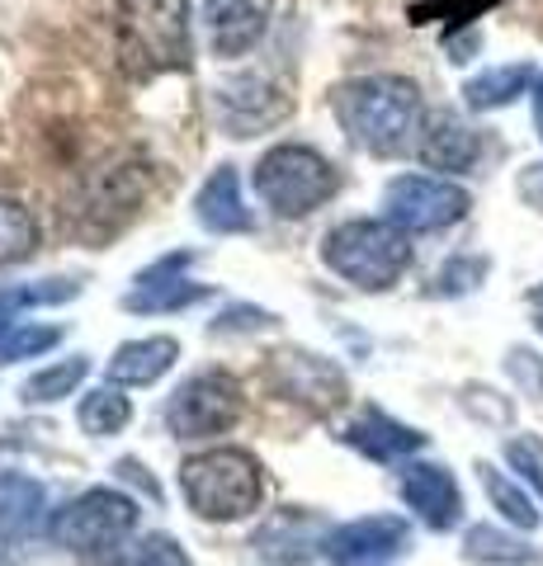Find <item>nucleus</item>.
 I'll return each mask as SVG.
<instances>
[{"instance_id":"f257e3e1","label":"nucleus","mask_w":543,"mask_h":566,"mask_svg":"<svg viewBox=\"0 0 543 566\" xmlns=\"http://www.w3.org/2000/svg\"><path fill=\"white\" fill-rule=\"evenodd\" d=\"M331 109H336L345 137L359 151H374V156L407 151L411 142H420V128H426V104H420L416 81L407 76L345 81L331 95Z\"/></svg>"},{"instance_id":"f03ea898","label":"nucleus","mask_w":543,"mask_h":566,"mask_svg":"<svg viewBox=\"0 0 543 566\" xmlns=\"http://www.w3.org/2000/svg\"><path fill=\"white\" fill-rule=\"evenodd\" d=\"M322 260L336 270L345 283L364 293H383L411 270V241L397 222L388 218H355L331 227L322 241Z\"/></svg>"},{"instance_id":"7ed1b4c3","label":"nucleus","mask_w":543,"mask_h":566,"mask_svg":"<svg viewBox=\"0 0 543 566\" xmlns=\"http://www.w3.org/2000/svg\"><path fill=\"white\" fill-rule=\"evenodd\" d=\"M118 52L128 71H185L189 48V0H118Z\"/></svg>"},{"instance_id":"20e7f679","label":"nucleus","mask_w":543,"mask_h":566,"mask_svg":"<svg viewBox=\"0 0 543 566\" xmlns=\"http://www.w3.org/2000/svg\"><path fill=\"white\" fill-rule=\"evenodd\" d=\"M180 486H185L189 510H195L199 520H218V524L247 520L260 505V491H265V482H260V463L247 449L195 453L180 468Z\"/></svg>"},{"instance_id":"39448f33","label":"nucleus","mask_w":543,"mask_h":566,"mask_svg":"<svg viewBox=\"0 0 543 566\" xmlns=\"http://www.w3.org/2000/svg\"><path fill=\"white\" fill-rule=\"evenodd\" d=\"M336 189H341L336 166H331L322 151L297 147V142L270 147L255 161V193L279 212V218H307V212L322 208Z\"/></svg>"},{"instance_id":"423d86ee","label":"nucleus","mask_w":543,"mask_h":566,"mask_svg":"<svg viewBox=\"0 0 543 566\" xmlns=\"http://www.w3.org/2000/svg\"><path fill=\"white\" fill-rule=\"evenodd\" d=\"M133 528H137V501H128L124 491H109V486L76 495V501L58 510V520H52L58 543L76 547V553H109Z\"/></svg>"},{"instance_id":"0eeeda50","label":"nucleus","mask_w":543,"mask_h":566,"mask_svg":"<svg viewBox=\"0 0 543 566\" xmlns=\"http://www.w3.org/2000/svg\"><path fill=\"white\" fill-rule=\"evenodd\" d=\"M468 189L453 180H435V175H397L383 189V212L388 222H397L401 232H445V227L468 218Z\"/></svg>"},{"instance_id":"6e6552de","label":"nucleus","mask_w":543,"mask_h":566,"mask_svg":"<svg viewBox=\"0 0 543 566\" xmlns=\"http://www.w3.org/2000/svg\"><path fill=\"white\" fill-rule=\"evenodd\" d=\"M241 416V387L227 374H195L166 401V430L175 439H208L232 430Z\"/></svg>"},{"instance_id":"1a4fd4ad","label":"nucleus","mask_w":543,"mask_h":566,"mask_svg":"<svg viewBox=\"0 0 543 566\" xmlns=\"http://www.w3.org/2000/svg\"><path fill=\"white\" fill-rule=\"evenodd\" d=\"M270 387L307 411H336L345 401V374L312 349H274L270 354Z\"/></svg>"},{"instance_id":"9d476101","label":"nucleus","mask_w":543,"mask_h":566,"mask_svg":"<svg viewBox=\"0 0 543 566\" xmlns=\"http://www.w3.org/2000/svg\"><path fill=\"white\" fill-rule=\"evenodd\" d=\"M411 547V528L397 515H369L349 520L326 534V557L331 566H393Z\"/></svg>"},{"instance_id":"9b49d317","label":"nucleus","mask_w":543,"mask_h":566,"mask_svg":"<svg viewBox=\"0 0 543 566\" xmlns=\"http://www.w3.org/2000/svg\"><path fill=\"white\" fill-rule=\"evenodd\" d=\"M326 520L312 515V510H274V515L255 528L251 547L260 553V562L270 566H303L317 553H326Z\"/></svg>"},{"instance_id":"f8f14e48","label":"nucleus","mask_w":543,"mask_h":566,"mask_svg":"<svg viewBox=\"0 0 543 566\" xmlns=\"http://www.w3.org/2000/svg\"><path fill=\"white\" fill-rule=\"evenodd\" d=\"M397 495L407 501V510H416V520L445 534L463 520V491L453 482V472L440 463H407L397 476Z\"/></svg>"},{"instance_id":"ddd939ff","label":"nucleus","mask_w":543,"mask_h":566,"mask_svg":"<svg viewBox=\"0 0 543 566\" xmlns=\"http://www.w3.org/2000/svg\"><path fill=\"white\" fill-rule=\"evenodd\" d=\"M189 264H195V251H175L166 260H156L152 270L137 274V283L124 297V307L128 312H180V307L203 303L208 289L195 279H185Z\"/></svg>"},{"instance_id":"4468645a","label":"nucleus","mask_w":543,"mask_h":566,"mask_svg":"<svg viewBox=\"0 0 543 566\" xmlns=\"http://www.w3.org/2000/svg\"><path fill=\"white\" fill-rule=\"evenodd\" d=\"M274 0H203V20L213 33L218 57H241L251 52L270 29Z\"/></svg>"},{"instance_id":"2eb2a0df","label":"nucleus","mask_w":543,"mask_h":566,"mask_svg":"<svg viewBox=\"0 0 543 566\" xmlns=\"http://www.w3.org/2000/svg\"><path fill=\"white\" fill-rule=\"evenodd\" d=\"M213 95H218V114H222L227 128H232V137L265 128V123L284 118V109H289L260 76H232V81H222Z\"/></svg>"},{"instance_id":"dca6fc26","label":"nucleus","mask_w":543,"mask_h":566,"mask_svg":"<svg viewBox=\"0 0 543 566\" xmlns=\"http://www.w3.org/2000/svg\"><path fill=\"white\" fill-rule=\"evenodd\" d=\"M345 444L349 449H359L364 458H374V463H401V458H411L426 449V434L411 430V424H401L393 416H383V411H364L345 424Z\"/></svg>"},{"instance_id":"f3484780","label":"nucleus","mask_w":543,"mask_h":566,"mask_svg":"<svg viewBox=\"0 0 543 566\" xmlns=\"http://www.w3.org/2000/svg\"><path fill=\"white\" fill-rule=\"evenodd\" d=\"M416 151H420V161L435 166V170H472L478 166V156H482V142L459 114L440 109V114L426 118Z\"/></svg>"},{"instance_id":"a211bd4d","label":"nucleus","mask_w":543,"mask_h":566,"mask_svg":"<svg viewBox=\"0 0 543 566\" xmlns=\"http://www.w3.org/2000/svg\"><path fill=\"white\" fill-rule=\"evenodd\" d=\"M195 208H199V222L208 227V232H218V237H227V232H251V227H255L251 208L241 203V185H237V170L232 166H218L213 175H208V185L199 189Z\"/></svg>"},{"instance_id":"6ab92c4d","label":"nucleus","mask_w":543,"mask_h":566,"mask_svg":"<svg viewBox=\"0 0 543 566\" xmlns=\"http://www.w3.org/2000/svg\"><path fill=\"white\" fill-rule=\"evenodd\" d=\"M175 359H180V345L170 335H147V340H128L114 349L109 359V382H128V387H152L156 378H166Z\"/></svg>"},{"instance_id":"aec40b11","label":"nucleus","mask_w":543,"mask_h":566,"mask_svg":"<svg viewBox=\"0 0 543 566\" xmlns=\"http://www.w3.org/2000/svg\"><path fill=\"white\" fill-rule=\"evenodd\" d=\"M463 562H478V566H534L543 562V553L520 538V534H505L497 524H472L463 534Z\"/></svg>"},{"instance_id":"412c9836","label":"nucleus","mask_w":543,"mask_h":566,"mask_svg":"<svg viewBox=\"0 0 543 566\" xmlns=\"http://www.w3.org/2000/svg\"><path fill=\"white\" fill-rule=\"evenodd\" d=\"M534 85V66L530 62H511V66H487L463 85L468 109H505L520 95H530Z\"/></svg>"},{"instance_id":"4be33fe9","label":"nucleus","mask_w":543,"mask_h":566,"mask_svg":"<svg viewBox=\"0 0 543 566\" xmlns=\"http://www.w3.org/2000/svg\"><path fill=\"white\" fill-rule=\"evenodd\" d=\"M43 515V486L20 472H0V534L20 538Z\"/></svg>"},{"instance_id":"5701e85b","label":"nucleus","mask_w":543,"mask_h":566,"mask_svg":"<svg viewBox=\"0 0 543 566\" xmlns=\"http://www.w3.org/2000/svg\"><path fill=\"white\" fill-rule=\"evenodd\" d=\"M478 476H482V491H487V501H492V510H501V520H511L515 528H539V505L530 491L515 486L511 476L497 472L492 463H482Z\"/></svg>"},{"instance_id":"b1692460","label":"nucleus","mask_w":543,"mask_h":566,"mask_svg":"<svg viewBox=\"0 0 543 566\" xmlns=\"http://www.w3.org/2000/svg\"><path fill=\"white\" fill-rule=\"evenodd\" d=\"M81 283L76 279H39V283H0V322L24 307H52V303H66L76 297Z\"/></svg>"},{"instance_id":"393cba45","label":"nucleus","mask_w":543,"mask_h":566,"mask_svg":"<svg viewBox=\"0 0 543 566\" xmlns=\"http://www.w3.org/2000/svg\"><path fill=\"white\" fill-rule=\"evenodd\" d=\"M33 245H39V222H33V212L14 199H0V264L33 255Z\"/></svg>"},{"instance_id":"a878e982","label":"nucleus","mask_w":543,"mask_h":566,"mask_svg":"<svg viewBox=\"0 0 543 566\" xmlns=\"http://www.w3.org/2000/svg\"><path fill=\"white\" fill-rule=\"evenodd\" d=\"M85 374H91V359H85V354H76V359L52 364V368H43V374H33V378L20 387V397L33 401V406H48V401H58V397H66V392H76Z\"/></svg>"},{"instance_id":"bb28decb","label":"nucleus","mask_w":543,"mask_h":566,"mask_svg":"<svg viewBox=\"0 0 543 566\" xmlns=\"http://www.w3.org/2000/svg\"><path fill=\"white\" fill-rule=\"evenodd\" d=\"M128 420H133V406H128V397H118L114 387H100V392H91L81 401V430L85 434H118Z\"/></svg>"},{"instance_id":"cd10ccee","label":"nucleus","mask_w":543,"mask_h":566,"mask_svg":"<svg viewBox=\"0 0 543 566\" xmlns=\"http://www.w3.org/2000/svg\"><path fill=\"white\" fill-rule=\"evenodd\" d=\"M58 340H62L58 326H0V368L20 359H39Z\"/></svg>"},{"instance_id":"c85d7f7f","label":"nucleus","mask_w":543,"mask_h":566,"mask_svg":"<svg viewBox=\"0 0 543 566\" xmlns=\"http://www.w3.org/2000/svg\"><path fill=\"white\" fill-rule=\"evenodd\" d=\"M114 566H189V557H185V547L175 543V538L152 534V538H143V543H133Z\"/></svg>"},{"instance_id":"c756f323","label":"nucleus","mask_w":543,"mask_h":566,"mask_svg":"<svg viewBox=\"0 0 543 566\" xmlns=\"http://www.w3.org/2000/svg\"><path fill=\"white\" fill-rule=\"evenodd\" d=\"M505 463H511L524 482H530L543 495V439L539 434H520L505 444Z\"/></svg>"},{"instance_id":"7c9ffc66","label":"nucleus","mask_w":543,"mask_h":566,"mask_svg":"<svg viewBox=\"0 0 543 566\" xmlns=\"http://www.w3.org/2000/svg\"><path fill=\"white\" fill-rule=\"evenodd\" d=\"M505 374H511L524 392H530L534 401H543V359L534 349H524V345H515L511 354H505Z\"/></svg>"},{"instance_id":"2f4dec72","label":"nucleus","mask_w":543,"mask_h":566,"mask_svg":"<svg viewBox=\"0 0 543 566\" xmlns=\"http://www.w3.org/2000/svg\"><path fill=\"white\" fill-rule=\"evenodd\" d=\"M265 326H274V312H260V307H232L222 316V322L213 326V335H222V331H265Z\"/></svg>"},{"instance_id":"473e14b6","label":"nucleus","mask_w":543,"mask_h":566,"mask_svg":"<svg viewBox=\"0 0 543 566\" xmlns=\"http://www.w3.org/2000/svg\"><path fill=\"white\" fill-rule=\"evenodd\" d=\"M487 264L482 260H468V264H449V270H440V293H468L463 279H482Z\"/></svg>"},{"instance_id":"72a5a7b5","label":"nucleus","mask_w":543,"mask_h":566,"mask_svg":"<svg viewBox=\"0 0 543 566\" xmlns=\"http://www.w3.org/2000/svg\"><path fill=\"white\" fill-rule=\"evenodd\" d=\"M520 199L530 203L534 212H543V161H534V166L520 170Z\"/></svg>"},{"instance_id":"f704fd0d","label":"nucleus","mask_w":543,"mask_h":566,"mask_svg":"<svg viewBox=\"0 0 543 566\" xmlns=\"http://www.w3.org/2000/svg\"><path fill=\"white\" fill-rule=\"evenodd\" d=\"M530 312H534V331L543 335V283H539V289L530 293Z\"/></svg>"},{"instance_id":"c9c22d12","label":"nucleus","mask_w":543,"mask_h":566,"mask_svg":"<svg viewBox=\"0 0 543 566\" xmlns=\"http://www.w3.org/2000/svg\"><path fill=\"white\" fill-rule=\"evenodd\" d=\"M534 123H539V133H543V81L534 85Z\"/></svg>"}]
</instances>
